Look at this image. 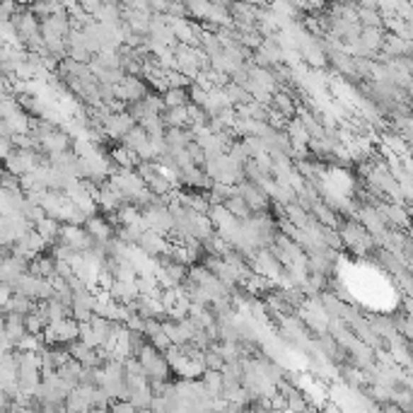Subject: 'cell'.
<instances>
[{
  "mask_svg": "<svg viewBox=\"0 0 413 413\" xmlns=\"http://www.w3.org/2000/svg\"><path fill=\"white\" fill-rule=\"evenodd\" d=\"M147 82L145 78H138V75H131V73H123V78L116 82V99L121 102H138V99L147 97Z\"/></svg>",
  "mask_w": 413,
  "mask_h": 413,
  "instance_id": "1",
  "label": "cell"
},
{
  "mask_svg": "<svg viewBox=\"0 0 413 413\" xmlns=\"http://www.w3.org/2000/svg\"><path fill=\"white\" fill-rule=\"evenodd\" d=\"M259 10H261L259 5L242 3V0H232V5H230V13H232L234 25H256Z\"/></svg>",
  "mask_w": 413,
  "mask_h": 413,
  "instance_id": "2",
  "label": "cell"
},
{
  "mask_svg": "<svg viewBox=\"0 0 413 413\" xmlns=\"http://www.w3.org/2000/svg\"><path fill=\"white\" fill-rule=\"evenodd\" d=\"M222 205H225V208H227L234 217H239V220H247V217H251V215H254L251 205L247 203V198L242 196V193H234V196H230Z\"/></svg>",
  "mask_w": 413,
  "mask_h": 413,
  "instance_id": "3",
  "label": "cell"
},
{
  "mask_svg": "<svg viewBox=\"0 0 413 413\" xmlns=\"http://www.w3.org/2000/svg\"><path fill=\"white\" fill-rule=\"evenodd\" d=\"M162 102L164 107H186V104H191V97H188L186 87H167L162 92Z\"/></svg>",
  "mask_w": 413,
  "mask_h": 413,
  "instance_id": "4",
  "label": "cell"
},
{
  "mask_svg": "<svg viewBox=\"0 0 413 413\" xmlns=\"http://www.w3.org/2000/svg\"><path fill=\"white\" fill-rule=\"evenodd\" d=\"M17 5H22V8H32L34 3H37V0H15Z\"/></svg>",
  "mask_w": 413,
  "mask_h": 413,
  "instance_id": "5",
  "label": "cell"
}]
</instances>
